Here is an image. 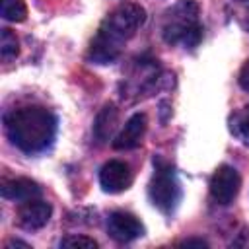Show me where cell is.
<instances>
[{
    "mask_svg": "<svg viewBox=\"0 0 249 249\" xmlns=\"http://www.w3.org/2000/svg\"><path fill=\"white\" fill-rule=\"evenodd\" d=\"M39 195H41V189L31 179L19 177V179H6L2 183V196L10 198V200L25 202V200H31V198H39Z\"/></svg>",
    "mask_w": 249,
    "mask_h": 249,
    "instance_id": "obj_10",
    "label": "cell"
},
{
    "mask_svg": "<svg viewBox=\"0 0 249 249\" xmlns=\"http://www.w3.org/2000/svg\"><path fill=\"white\" fill-rule=\"evenodd\" d=\"M179 245H185V247H191V245H196V247H206L208 243H206L204 239H185V241H181Z\"/></svg>",
    "mask_w": 249,
    "mask_h": 249,
    "instance_id": "obj_18",
    "label": "cell"
},
{
    "mask_svg": "<svg viewBox=\"0 0 249 249\" xmlns=\"http://www.w3.org/2000/svg\"><path fill=\"white\" fill-rule=\"evenodd\" d=\"M148 193H150V198H152L154 206L160 208L165 214L173 212L179 198H181V187L175 179V173L161 160H158V167H156V173L150 181Z\"/></svg>",
    "mask_w": 249,
    "mask_h": 249,
    "instance_id": "obj_4",
    "label": "cell"
},
{
    "mask_svg": "<svg viewBox=\"0 0 249 249\" xmlns=\"http://www.w3.org/2000/svg\"><path fill=\"white\" fill-rule=\"evenodd\" d=\"M161 33L169 45L183 43L187 47H195L202 35L198 23V4L195 0H179L165 14Z\"/></svg>",
    "mask_w": 249,
    "mask_h": 249,
    "instance_id": "obj_3",
    "label": "cell"
},
{
    "mask_svg": "<svg viewBox=\"0 0 249 249\" xmlns=\"http://www.w3.org/2000/svg\"><path fill=\"white\" fill-rule=\"evenodd\" d=\"M115 124H117V109H115V105L107 103L99 111V115L95 119V124H93V134H95L97 142L109 140L111 132L115 130Z\"/></svg>",
    "mask_w": 249,
    "mask_h": 249,
    "instance_id": "obj_11",
    "label": "cell"
},
{
    "mask_svg": "<svg viewBox=\"0 0 249 249\" xmlns=\"http://www.w3.org/2000/svg\"><path fill=\"white\" fill-rule=\"evenodd\" d=\"M60 247H84V249H95L97 241L86 235H68L60 239Z\"/></svg>",
    "mask_w": 249,
    "mask_h": 249,
    "instance_id": "obj_16",
    "label": "cell"
},
{
    "mask_svg": "<svg viewBox=\"0 0 249 249\" xmlns=\"http://www.w3.org/2000/svg\"><path fill=\"white\" fill-rule=\"evenodd\" d=\"M19 53V43L16 39V35L10 31V29H2V35H0V56L2 60H12L16 58Z\"/></svg>",
    "mask_w": 249,
    "mask_h": 249,
    "instance_id": "obj_15",
    "label": "cell"
},
{
    "mask_svg": "<svg viewBox=\"0 0 249 249\" xmlns=\"http://www.w3.org/2000/svg\"><path fill=\"white\" fill-rule=\"evenodd\" d=\"M4 124L12 144L27 154L49 148L56 132L54 115L39 105H27L10 111L4 117Z\"/></svg>",
    "mask_w": 249,
    "mask_h": 249,
    "instance_id": "obj_2",
    "label": "cell"
},
{
    "mask_svg": "<svg viewBox=\"0 0 249 249\" xmlns=\"http://www.w3.org/2000/svg\"><path fill=\"white\" fill-rule=\"evenodd\" d=\"M99 183H101L103 191H107V193H121V191L130 187L132 171H130L128 163L119 161V160H111L101 167Z\"/></svg>",
    "mask_w": 249,
    "mask_h": 249,
    "instance_id": "obj_7",
    "label": "cell"
},
{
    "mask_svg": "<svg viewBox=\"0 0 249 249\" xmlns=\"http://www.w3.org/2000/svg\"><path fill=\"white\" fill-rule=\"evenodd\" d=\"M226 10L239 27L249 31V0H226Z\"/></svg>",
    "mask_w": 249,
    "mask_h": 249,
    "instance_id": "obj_12",
    "label": "cell"
},
{
    "mask_svg": "<svg viewBox=\"0 0 249 249\" xmlns=\"http://www.w3.org/2000/svg\"><path fill=\"white\" fill-rule=\"evenodd\" d=\"M107 231L115 241L128 243L144 233V226L136 216L128 212H113L107 218Z\"/></svg>",
    "mask_w": 249,
    "mask_h": 249,
    "instance_id": "obj_6",
    "label": "cell"
},
{
    "mask_svg": "<svg viewBox=\"0 0 249 249\" xmlns=\"http://www.w3.org/2000/svg\"><path fill=\"white\" fill-rule=\"evenodd\" d=\"M51 212H53V208H51L49 202L39 200V198H31V200H25L19 206L18 222L25 230H39L49 222Z\"/></svg>",
    "mask_w": 249,
    "mask_h": 249,
    "instance_id": "obj_8",
    "label": "cell"
},
{
    "mask_svg": "<svg viewBox=\"0 0 249 249\" xmlns=\"http://www.w3.org/2000/svg\"><path fill=\"white\" fill-rule=\"evenodd\" d=\"M231 132L245 144L249 146V105L237 111L231 117Z\"/></svg>",
    "mask_w": 249,
    "mask_h": 249,
    "instance_id": "obj_14",
    "label": "cell"
},
{
    "mask_svg": "<svg viewBox=\"0 0 249 249\" xmlns=\"http://www.w3.org/2000/svg\"><path fill=\"white\" fill-rule=\"evenodd\" d=\"M146 115L144 113H134L126 124L123 126V130L117 134V138L113 140V146L117 150H130L136 148L142 142V136L146 132Z\"/></svg>",
    "mask_w": 249,
    "mask_h": 249,
    "instance_id": "obj_9",
    "label": "cell"
},
{
    "mask_svg": "<svg viewBox=\"0 0 249 249\" xmlns=\"http://www.w3.org/2000/svg\"><path fill=\"white\" fill-rule=\"evenodd\" d=\"M2 18L8 21H23L27 16V8L23 0H0Z\"/></svg>",
    "mask_w": 249,
    "mask_h": 249,
    "instance_id": "obj_13",
    "label": "cell"
},
{
    "mask_svg": "<svg viewBox=\"0 0 249 249\" xmlns=\"http://www.w3.org/2000/svg\"><path fill=\"white\" fill-rule=\"evenodd\" d=\"M239 187H241V177L231 165H220L210 179V195L222 206L233 202V198L239 193Z\"/></svg>",
    "mask_w": 249,
    "mask_h": 249,
    "instance_id": "obj_5",
    "label": "cell"
},
{
    "mask_svg": "<svg viewBox=\"0 0 249 249\" xmlns=\"http://www.w3.org/2000/svg\"><path fill=\"white\" fill-rule=\"evenodd\" d=\"M239 86H241L245 91H249V60L243 64V68H241V72H239Z\"/></svg>",
    "mask_w": 249,
    "mask_h": 249,
    "instance_id": "obj_17",
    "label": "cell"
},
{
    "mask_svg": "<svg viewBox=\"0 0 249 249\" xmlns=\"http://www.w3.org/2000/svg\"><path fill=\"white\" fill-rule=\"evenodd\" d=\"M146 12L138 4H119L99 25L95 37L89 45V58L97 64H109L113 62L121 51L123 45L138 31V27L144 23Z\"/></svg>",
    "mask_w": 249,
    "mask_h": 249,
    "instance_id": "obj_1",
    "label": "cell"
},
{
    "mask_svg": "<svg viewBox=\"0 0 249 249\" xmlns=\"http://www.w3.org/2000/svg\"><path fill=\"white\" fill-rule=\"evenodd\" d=\"M10 247H25V249H29V245L23 243V241H19V239H12V241H8V243H6V249H10Z\"/></svg>",
    "mask_w": 249,
    "mask_h": 249,
    "instance_id": "obj_19",
    "label": "cell"
}]
</instances>
